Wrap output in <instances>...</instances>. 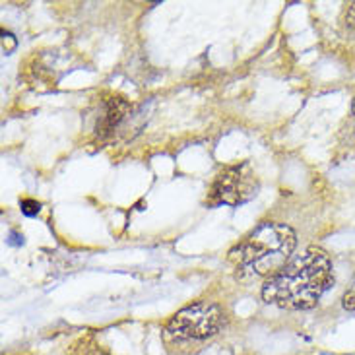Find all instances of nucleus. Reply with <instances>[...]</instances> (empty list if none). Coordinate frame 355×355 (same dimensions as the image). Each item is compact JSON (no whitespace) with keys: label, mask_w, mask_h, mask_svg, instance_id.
I'll return each mask as SVG.
<instances>
[{"label":"nucleus","mask_w":355,"mask_h":355,"mask_svg":"<svg viewBox=\"0 0 355 355\" xmlns=\"http://www.w3.org/2000/svg\"><path fill=\"white\" fill-rule=\"evenodd\" d=\"M346 24L347 28H355V2H349V4H347Z\"/></svg>","instance_id":"nucleus-8"},{"label":"nucleus","mask_w":355,"mask_h":355,"mask_svg":"<svg viewBox=\"0 0 355 355\" xmlns=\"http://www.w3.org/2000/svg\"><path fill=\"white\" fill-rule=\"evenodd\" d=\"M342 303H344V309H347V311H355V279H354V284H352V288L346 291V295H344V299H342Z\"/></svg>","instance_id":"nucleus-6"},{"label":"nucleus","mask_w":355,"mask_h":355,"mask_svg":"<svg viewBox=\"0 0 355 355\" xmlns=\"http://www.w3.org/2000/svg\"><path fill=\"white\" fill-rule=\"evenodd\" d=\"M41 210V204L35 200H21V211L26 216H35L37 211Z\"/></svg>","instance_id":"nucleus-7"},{"label":"nucleus","mask_w":355,"mask_h":355,"mask_svg":"<svg viewBox=\"0 0 355 355\" xmlns=\"http://www.w3.org/2000/svg\"><path fill=\"white\" fill-rule=\"evenodd\" d=\"M128 111H130V105L125 99H121V97L107 99L105 105H103V113L97 121V136L105 138V136L111 135L116 126L123 123V119L128 115Z\"/></svg>","instance_id":"nucleus-5"},{"label":"nucleus","mask_w":355,"mask_h":355,"mask_svg":"<svg viewBox=\"0 0 355 355\" xmlns=\"http://www.w3.org/2000/svg\"><path fill=\"white\" fill-rule=\"evenodd\" d=\"M352 113H354V116H355V99H354V107H352Z\"/></svg>","instance_id":"nucleus-9"},{"label":"nucleus","mask_w":355,"mask_h":355,"mask_svg":"<svg viewBox=\"0 0 355 355\" xmlns=\"http://www.w3.org/2000/svg\"><path fill=\"white\" fill-rule=\"evenodd\" d=\"M297 237L291 227L282 223H262L231 249L230 260L245 276H268L278 274L291 259Z\"/></svg>","instance_id":"nucleus-2"},{"label":"nucleus","mask_w":355,"mask_h":355,"mask_svg":"<svg viewBox=\"0 0 355 355\" xmlns=\"http://www.w3.org/2000/svg\"><path fill=\"white\" fill-rule=\"evenodd\" d=\"M225 317L218 305L196 303L179 311L165 327V336L173 340H208L223 327Z\"/></svg>","instance_id":"nucleus-3"},{"label":"nucleus","mask_w":355,"mask_h":355,"mask_svg":"<svg viewBox=\"0 0 355 355\" xmlns=\"http://www.w3.org/2000/svg\"><path fill=\"white\" fill-rule=\"evenodd\" d=\"M334 284L330 257L318 247H307L266 279L262 299L282 309L305 311L317 305Z\"/></svg>","instance_id":"nucleus-1"},{"label":"nucleus","mask_w":355,"mask_h":355,"mask_svg":"<svg viewBox=\"0 0 355 355\" xmlns=\"http://www.w3.org/2000/svg\"><path fill=\"white\" fill-rule=\"evenodd\" d=\"M259 192V179L252 171L250 164L233 165L223 169L216 181L211 182L208 204L210 206H241Z\"/></svg>","instance_id":"nucleus-4"}]
</instances>
